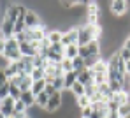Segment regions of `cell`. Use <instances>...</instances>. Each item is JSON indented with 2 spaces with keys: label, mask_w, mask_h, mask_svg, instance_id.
<instances>
[{
  "label": "cell",
  "mask_w": 130,
  "mask_h": 118,
  "mask_svg": "<svg viewBox=\"0 0 130 118\" xmlns=\"http://www.w3.org/2000/svg\"><path fill=\"white\" fill-rule=\"evenodd\" d=\"M0 118H5V116H4V115H2V111H0Z\"/></svg>",
  "instance_id": "e575fe53"
},
{
  "label": "cell",
  "mask_w": 130,
  "mask_h": 118,
  "mask_svg": "<svg viewBox=\"0 0 130 118\" xmlns=\"http://www.w3.org/2000/svg\"><path fill=\"white\" fill-rule=\"evenodd\" d=\"M77 81L81 85H88V83H93V71L91 69H85L83 72L77 74Z\"/></svg>",
  "instance_id": "7c38bea8"
},
{
  "label": "cell",
  "mask_w": 130,
  "mask_h": 118,
  "mask_svg": "<svg viewBox=\"0 0 130 118\" xmlns=\"http://www.w3.org/2000/svg\"><path fill=\"white\" fill-rule=\"evenodd\" d=\"M44 92H46V94L49 95V97H51V95H55V94H56V90H55V86H53L51 83H47V85H46V88H44Z\"/></svg>",
  "instance_id": "4dcf8cb0"
},
{
  "label": "cell",
  "mask_w": 130,
  "mask_h": 118,
  "mask_svg": "<svg viewBox=\"0 0 130 118\" xmlns=\"http://www.w3.org/2000/svg\"><path fill=\"white\" fill-rule=\"evenodd\" d=\"M14 99L12 97H5L4 100H0V111H2V115L5 118L12 116V113H14Z\"/></svg>",
  "instance_id": "9c48e42d"
},
{
  "label": "cell",
  "mask_w": 130,
  "mask_h": 118,
  "mask_svg": "<svg viewBox=\"0 0 130 118\" xmlns=\"http://www.w3.org/2000/svg\"><path fill=\"white\" fill-rule=\"evenodd\" d=\"M20 113H28V108L23 104L21 100H16L14 102V113L12 115H20Z\"/></svg>",
  "instance_id": "484cf974"
},
{
  "label": "cell",
  "mask_w": 130,
  "mask_h": 118,
  "mask_svg": "<svg viewBox=\"0 0 130 118\" xmlns=\"http://www.w3.org/2000/svg\"><path fill=\"white\" fill-rule=\"evenodd\" d=\"M118 55H120V56H121L125 62H128V60H130V51H128V49H125L123 46L118 49Z\"/></svg>",
  "instance_id": "f1b7e54d"
},
{
  "label": "cell",
  "mask_w": 130,
  "mask_h": 118,
  "mask_svg": "<svg viewBox=\"0 0 130 118\" xmlns=\"http://www.w3.org/2000/svg\"><path fill=\"white\" fill-rule=\"evenodd\" d=\"M60 67H62L63 74H67V72H72V71H74V69H72V60H69V58H63V60H62Z\"/></svg>",
  "instance_id": "4316f807"
},
{
  "label": "cell",
  "mask_w": 130,
  "mask_h": 118,
  "mask_svg": "<svg viewBox=\"0 0 130 118\" xmlns=\"http://www.w3.org/2000/svg\"><path fill=\"white\" fill-rule=\"evenodd\" d=\"M65 58L69 60H74L76 56H79V46L77 44H70V46H65V53H63Z\"/></svg>",
  "instance_id": "5bb4252c"
},
{
  "label": "cell",
  "mask_w": 130,
  "mask_h": 118,
  "mask_svg": "<svg viewBox=\"0 0 130 118\" xmlns=\"http://www.w3.org/2000/svg\"><path fill=\"white\" fill-rule=\"evenodd\" d=\"M62 37H63V32L58 30V28H51L47 32V41L51 44H56V42H62Z\"/></svg>",
  "instance_id": "8fae6325"
},
{
  "label": "cell",
  "mask_w": 130,
  "mask_h": 118,
  "mask_svg": "<svg viewBox=\"0 0 130 118\" xmlns=\"http://www.w3.org/2000/svg\"><path fill=\"white\" fill-rule=\"evenodd\" d=\"M62 106H63V94H62V92H56L55 95L49 97L47 106H46V113L55 115V113H58V111L62 109Z\"/></svg>",
  "instance_id": "277c9868"
},
{
  "label": "cell",
  "mask_w": 130,
  "mask_h": 118,
  "mask_svg": "<svg viewBox=\"0 0 130 118\" xmlns=\"http://www.w3.org/2000/svg\"><path fill=\"white\" fill-rule=\"evenodd\" d=\"M77 81V74L72 71V72H67L63 76V83H65V88L63 90H70L72 86H74V83Z\"/></svg>",
  "instance_id": "9a60e30c"
},
{
  "label": "cell",
  "mask_w": 130,
  "mask_h": 118,
  "mask_svg": "<svg viewBox=\"0 0 130 118\" xmlns=\"http://www.w3.org/2000/svg\"><path fill=\"white\" fill-rule=\"evenodd\" d=\"M125 72L130 76V60H128V62H125Z\"/></svg>",
  "instance_id": "836d02e7"
},
{
  "label": "cell",
  "mask_w": 130,
  "mask_h": 118,
  "mask_svg": "<svg viewBox=\"0 0 130 118\" xmlns=\"http://www.w3.org/2000/svg\"><path fill=\"white\" fill-rule=\"evenodd\" d=\"M72 69L76 74H79V72H83L86 69V65H85V58H81V56H76L74 60H72Z\"/></svg>",
  "instance_id": "d6986e66"
},
{
  "label": "cell",
  "mask_w": 130,
  "mask_h": 118,
  "mask_svg": "<svg viewBox=\"0 0 130 118\" xmlns=\"http://www.w3.org/2000/svg\"><path fill=\"white\" fill-rule=\"evenodd\" d=\"M102 37V26L100 25H90L85 23L79 26V39H77V46H85L91 41H100Z\"/></svg>",
  "instance_id": "6da1fadb"
},
{
  "label": "cell",
  "mask_w": 130,
  "mask_h": 118,
  "mask_svg": "<svg viewBox=\"0 0 130 118\" xmlns=\"http://www.w3.org/2000/svg\"><path fill=\"white\" fill-rule=\"evenodd\" d=\"M70 92H72V94H74V97L77 99V97L85 95V85H81L79 81H76V83H74V86L70 88Z\"/></svg>",
  "instance_id": "cb8c5ba5"
},
{
  "label": "cell",
  "mask_w": 130,
  "mask_h": 118,
  "mask_svg": "<svg viewBox=\"0 0 130 118\" xmlns=\"http://www.w3.org/2000/svg\"><path fill=\"white\" fill-rule=\"evenodd\" d=\"M76 106H77L79 109H85V108H90V106H91V100H90V97H86V95H81V97H77Z\"/></svg>",
  "instance_id": "603a6c76"
},
{
  "label": "cell",
  "mask_w": 130,
  "mask_h": 118,
  "mask_svg": "<svg viewBox=\"0 0 130 118\" xmlns=\"http://www.w3.org/2000/svg\"><path fill=\"white\" fill-rule=\"evenodd\" d=\"M9 97H12L14 100H20V97H21L20 86H18L16 83H12V81H9Z\"/></svg>",
  "instance_id": "ffe728a7"
},
{
  "label": "cell",
  "mask_w": 130,
  "mask_h": 118,
  "mask_svg": "<svg viewBox=\"0 0 130 118\" xmlns=\"http://www.w3.org/2000/svg\"><path fill=\"white\" fill-rule=\"evenodd\" d=\"M0 34L4 35V39H11V37H14V21L9 20L5 14L0 16Z\"/></svg>",
  "instance_id": "52a82bcc"
},
{
  "label": "cell",
  "mask_w": 130,
  "mask_h": 118,
  "mask_svg": "<svg viewBox=\"0 0 130 118\" xmlns=\"http://www.w3.org/2000/svg\"><path fill=\"white\" fill-rule=\"evenodd\" d=\"M111 100H112V102L120 108V106H123V104L130 102V95L127 94V92H123V90H121L120 94H114V95H112V99H111Z\"/></svg>",
  "instance_id": "30bf717a"
},
{
  "label": "cell",
  "mask_w": 130,
  "mask_h": 118,
  "mask_svg": "<svg viewBox=\"0 0 130 118\" xmlns=\"http://www.w3.org/2000/svg\"><path fill=\"white\" fill-rule=\"evenodd\" d=\"M99 16H100V5H99L97 2H88V5H86V23L100 25L99 23Z\"/></svg>",
  "instance_id": "8992f818"
},
{
  "label": "cell",
  "mask_w": 130,
  "mask_h": 118,
  "mask_svg": "<svg viewBox=\"0 0 130 118\" xmlns=\"http://www.w3.org/2000/svg\"><path fill=\"white\" fill-rule=\"evenodd\" d=\"M9 118H14V116H9Z\"/></svg>",
  "instance_id": "d590c367"
},
{
  "label": "cell",
  "mask_w": 130,
  "mask_h": 118,
  "mask_svg": "<svg viewBox=\"0 0 130 118\" xmlns=\"http://www.w3.org/2000/svg\"><path fill=\"white\" fill-rule=\"evenodd\" d=\"M107 60H104V58H99L97 60V64L91 67V71H93V74H100V72H107Z\"/></svg>",
  "instance_id": "2e32d148"
},
{
  "label": "cell",
  "mask_w": 130,
  "mask_h": 118,
  "mask_svg": "<svg viewBox=\"0 0 130 118\" xmlns=\"http://www.w3.org/2000/svg\"><path fill=\"white\" fill-rule=\"evenodd\" d=\"M20 100H21L23 104L26 106V108H32V106H35V95L32 94V90H28V92H21V97H20Z\"/></svg>",
  "instance_id": "4fadbf2b"
},
{
  "label": "cell",
  "mask_w": 130,
  "mask_h": 118,
  "mask_svg": "<svg viewBox=\"0 0 130 118\" xmlns=\"http://www.w3.org/2000/svg\"><path fill=\"white\" fill-rule=\"evenodd\" d=\"M25 25H26V30H34V28L42 26L44 23L41 20V14L35 9H26V12H25Z\"/></svg>",
  "instance_id": "3957f363"
},
{
  "label": "cell",
  "mask_w": 130,
  "mask_h": 118,
  "mask_svg": "<svg viewBox=\"0 0 130 118\" xmlns=\"http://www.w3.org/2000/svg\"><path fill=\"white\" fill-rule=\"evenodd\" d=\"M118 115H120V118H130V102L118 108Z\"/></svg>",
  "instance_id": "d4e9b609"
},
{
  "label": "cell",
  "mask_w": 130,
  "mask_h": 118,
  "mask_svg": "<svg viewBox=\"0 0 130 118\" xmlns=\"http://www.w3.org/2000/svg\"><path fill=\"white\" fill-rule=\"evenodd\" d=\"M49 49H51V51H55V53H58V55H63V53H65V46L62 44V42L51 44V46H49Z\"/></svg>",
  "instance_id": "83f0119b"
},
{
  "label": "cell",
  "mask_w": 130,
  "mask_h": 118,
  "mask_svg": "<svg viewBox=\"0 0 130 118\" xmlns=\"http://www.w3.org/2000/svg\"><path fill=\"white\" fill-rule=\"evenodd\" d=\"M109 9H111L112 18L120 20V18H123V16L127 14V11H128V2H125V0H112V2L109 4Z\"/></svg>",
  "instance_id": "5b68a950"
},
{
  "label": "cell",
  "mask_w": 130,
  "mask_h": 118,
  "mask_svg": "<svg viewBox=\"0 0 130 118\" xmlns=\"http://www.w3.org/2000/svg\"><path fill=\"white\" fill-rule=\"evenodd\" d=\"M102 53V46H100V41H91L85 46H79V56L81 58H93V56H100Z\"/></svg>",
  "instance_id": "7a4b0ae2"
},
{
  "label": "cell",
  "mask_w": 130,
  "mask_h": 118,
  "mask_svg": "<svg viewBox=\"0 0 130 118\" xmlns=\"http://www.w3.org/2000/svg\"><path fill=\"white\" fill-rule=\"evenodd\" d=\"M93 113V108L90 106V108H85V109H81V118H90V115Z\"/></svg>",
  "instance_id": "f546056e"
},
{
  "label": "cell",
  "mask_w": 130,
  "mask_h": 118,
  "mask_svg": "<svg viewBox=\"0 0 130 118\" xmlns=\"http://www.w3.org/2000/svg\"><path fill=\"white\" fill-rule=\"evenodd\" d=\"M77 39H79V26H70L63 32V37H62V44L63 46H70V44H77Z\"/></svg>",
  "instance_id": "ba28073f"
},
{
  "label": "cell",
  "mask_w": 130,
  "mask_h": 118,
  "mask_svg": "<svg viewBox=\"0 0 130 118\" xmlns=\"http://www.w3.org/2000/svg\"><path fill=\"white\" fill-rule=\"evenodd\" d=\"M4 51H5V39L0 35V56L4 55Z\"/></svg>",
  "instance_id": "1f68e13d"
},
{
  "label": "cell",
  "mask_w": 130,
  "mask_h": 118,
  "mask_svg": "<svg viewBox=\"0 0 130 118\" xmlns=\"http://www.w3.org/2000/svg\"><path fill=\"white\" fill-rule=\"evenodd\" d=\"M123 48L130 51V35H127V37H125V41H123Z\"/></svg>",
  "instance_id": "d6a6232c"
},
{
  "label": "cell",
  "mask_w": 130,
  "mask_h": 118,
  "mask_svg": "<svg viewBox=\"0 0 130 118\" xmlns=\"http://www.w3.org/2000/svg\"><path fill=\"white\" fill-rule=\"evenodd\" d=\"M46 85H47V81H46V79H39V81H34V85H32V94L35 95V97H37L39 94H42L44 88H46Z\"/></svg>",
  "instance_id": "ac0fdd59"
},
{
  "label": "cell",
  "mask_w": 130,
  "mask_h": 118,
  "mask_svg": "<svg viewBox=\"0 0 130 118\" xmlns=\"http://www.w3.org/2000/svg\"><path fill=\"white\" fill-rule=\"evenodd\" d=\"M97 92L102 95L106 100H111L112 99V92L109 88V83H104V85H97Z\"/></svg>",
  "instance_id": "e0dca14e"
},
{
  "label": "cell",
  "mask_w": 130,
  "mask_h": 118,
  "mask_svg": "<svg viewBox=\"0 0 130 118\" xmlns=\"http://www.w3.org/2000/svg\"><path fill=\"white\" fill-rule=\"evenodd\" d=\"M25 30H26V25H25V16H20V18L16 20V23H14V35L23 34Z\"/></svg>",
  "instance_id": "44dd1931"
},
{
  "label": "cell",
  "mask_w": 130,
  "mask_h": 118,
  "mask_svg": "<svg viewBox=\"0 0 130 118\" xmlns=\"http://www.w3.org/2000/svg\"><path fill=\"white\" fill-rule=\"evenodd\" d=\"M32 79L34 81H39V79H46V69L42 67H34V71H32Z\"/></svg>",
  "instance_id": "7402d4cb"
}]
</instances>
